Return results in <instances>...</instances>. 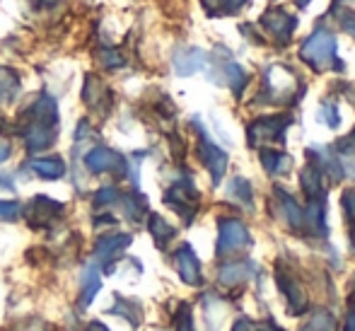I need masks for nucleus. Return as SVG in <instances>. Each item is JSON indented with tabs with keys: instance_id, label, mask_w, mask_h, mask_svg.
I'll return each mask as SVG.
<instances>
[{
	"instance_id": "nucleus-14",
	"label": "nucleus",
	"mask_w": 355,
	"mask_h": 331,
	"mask_svg": "<svg viewBox=\"0 0 355 331\" xmlns=\"http://www.w3.org/2000/svg\"><path fill=\"white\" fill-rule=\"evenodd\" d=\"M174 266H177L179 275L187 285H201V262H198L196 252H193L189 244H182V247L174 252Z\"/></svg>"
},
{
	"instance_id": "nucleus-40",
	"label": "nucleus",
	"mask_w": 355,
	"mask_h": 331,
	"mask_svg": "<svg viewBox=\"0 0 355 331\" xmlns=\"http://www.w3.org/2000/svg\"><path fill=\"white\" fill-rule=\"evenodd\" d=\"M87 331H109L107 327H104V324H99V322H92L89 324V329Z\"/></svg>"
},
{
	"instance_id": "nucleus-11",
	"label": "nucleus",
	"mask_w": 355,
	"mask_h": 331,
	"mask_svg": "<svg viewBox=\"0 0 355 331\" xmlns=\"http://www.w3.org/2000/svg\"><path fill=\"white\" fill-rule=\"evenodd\" d=\"M63 210L66 208H63V203H58V201H53L49 196H34L27 203V208H24V215H27L32 228H49V225H53L61 218Z\"/></svg>"
},
{
	"instance_id": "nucleus-42",
	"label": "nucleus",
	"mask_w": 355,
	"mask_h": 331,
	"mask_svg": "<svg viewBox=\"0 0 355 331\" xmlns=\"http://www.w3.org/2000/svg\"><path fill=\"white\" fill-rule=\"evenodd\" d=\"M351 242H353V249H355V228H353V232H351Z\"/></svg>"
},
{
	"instance_id": "nucleus-38",
	"label": "nucleus",
	"mask_w": 355,
	"mask_h": 331,
	"mask_svg": "<svg viewBox=\"0 0 355 331\" xmlns=\"http://www.w3.org/2000/svg\"><path fill=\"white\" fill-rule=\"evenodd\" d=\"M232 331H257V327H254V322H249V319H237Z\"/></svg>"
},
{
	"instance_id": "nucleus-19",
	"label": "nucleus",
	"mask_w": 355,
	"mask_h": 331,
	"mask_svg": "<svg viewBox=\"0 0 355 331\" xmlns=\"http://www.w3.org/2000/svg\"><path fill=\"white\" fill-rule=\"evenodd\" d=\"M102 288V278H99V266H87L80 275V307L92 305L94 295Z\"/></svg>"
},
{
	"instance_id": "nucleus-3",
	"label": "nucleus",
	"mask_w": 355,
	"mask_h": 331,
	"mask_svg": "<svg viewBox=\"0 0 355 331\" xmlns=\"http://www.w3.org/2000/svg\"><path fill=\"white\" fill-rule=\"evenodd\" d=\"M300 94H304V87L300 85L297 75L288 66L273 63L263 70L261 99L263 104H295Z\"/></svg>"
},
{
	"instance_id": "nucleus-2",
	"label": "nucleus",
	"mask_w": 355,
	"mask_h": 331,
	"mask_svg": "<svg viewBox=\"0 0 355 331\" xmlns=\"http://www.w3.org/2000/svg\"><path fill=\"white\" fill-rule=\"evenodd\" d=\"M338 42L329 29H317L312 32L300 46V58L307 63L317 73H327V70H336L341 73L343 61L338 58Z\"/></svg>"
},
{
	"instance_id": "nucleus-5",
	"label": "nucleus",
	"mask_w": 355,
	"mask_h": 331,
	"mask_svg": "<svg viewBox=\"0 0 355 331\" xmlns=\"http://www.w3.org/2000/svg\"><path fill=\"white\" fill-rule=\"evenodd\" d=\"M252 244V237H249V230L242 220L237 218H223L218 223V252L220 259L225 257H232V254L242 252L244 247Z\"/></svg>"
},
{
	"instance_id": "nucleus-41",
	"label": "nucleus",
	"mask_w": 355,
	"mask_h": 331,
	"mask_svg": "<svg viewBox=\"0 0 355 331\" xmlns=\"http://www.w3.org/2000/svg\"><path fill=\"white\" fill-rule=\"evenodd\" d=\"M295 5H297V8H307L309 0H295Z\"/></svg>"
},
{
	"instance_id": "nucleus-9",
	"label": "nucleus",
	"mask_w": 355,
	"mask_h": 331,
	"mask_svg": "<svg viewBox=\"0 0 355 331\" xmlns=\"http://www.w3.org/2000/svg\"><path fill=\"white\" fill-rule=\"evenodd\" d=\"M259 24H261L263 32L276 42V46H288L295 29H297V17L285 12L283 8H271L261 15Z\"/></svg>"
},
{
	"instance_id": "nucleus-12",
	"label": "nucleus",
	"mask_w": 355,
	"mask_h": 331,
	"mask_svg": "<svg viewBox=\"0 0 355 331\" xmlns=\"http://www.w3.org/2000/svg\"><path fill=\"white\" fill-rule=\"evenodd\" d=\"M276 280H278V288L283 290L285 295V303H288V312L290 314H302L307 309V293L304 288L288 273L283 271L281 266L276 269Z\"/></svg>"
},
{
	"instance_id": "nucleus-6",
	"label": "nucleus",
	"mask_w": 355,
	"mask_h": 331,
	"mask_svg": "<svg viewBox=\"0 0 355 331\" xmlns=\"http://www.w3.org/2000/svg\"><path fill=\"white\" fill-rule=\"evenodd\" d=\"M198 189L193 187L191 177H182L164 192V203L172 210H177L184 218V223H191L193 215L198 210Z\"/></svg>"
},
{
	"instance_id": "nucleus-17",
	"label": "nucleus",
	"mask_w": 355,
	"mask_h": 331,
	"mask_svg": "<svg viewBox=\"0 0 355 331\" xmlns=\"http://www.w3.org/2000/svg\"><path fill=\"white\" fill-rule=\"evenodd\" d=\"M300 187L307 201H327V189H324V174L319 167H314L312 162L307 167H302L300 172Z\"/></svg>"
},
{
	"instance_id": "nucleus-37",
	"label": "nucleus",
	"mask_w": 355,
	"mask_h": 331,
	"mask_svg": "<svg viewBox=\"0 0 355 331\" xmlns=\"http://www.w3.org/2000/svg\"><path fill=\"white\" fill-rule=\"evenodd\" d=\"M346 331H355V300H351V307H348V317H346Z\"/></svg>"
},
{
	"instance_id": "nucleus-24",
	"label": "nucleus",
	"mask_w": 355,
	"mask_h": 331,
	"mask_svg": "<svg viewBox=\"0 0 355 331\" xmlns=\"http://www.w3.org/2000/svg\"><path fill=\"white\" fill-rule=\"evenodd\" d=\"M148 230H150V235L155 237V244H157L159 249H164L167 247V242L169 239L177 235V230L172 228V225L167 223V220L162 218V215H150V220H148Z\"/></svg>"
},
{
	"instance_id": "nucleus-1",
	"label": "nucleus",
	"mask_w": 355,
	"mask_h": 331,
	"mask_svg": "<svg viewBox=\"0 0 355 331\" xmlns=\"http://www.w3.org/2000/svg\"><path fill=\"white\" fill-rule=\"evenodd\" d=\"M22 121V140L29 153H39L56 143L58 135V104L51 94H39L32 107L24 109L19 117Z\"/></svg>"
},
{
	"instance_id": "nucleus-31",
	"label": "nucleus",
	"mask_w": 355,
	"mask_h": 331,
	"mask_svg": "<svg viewBox=\"0 0 355 331\" xmlns=\"http://www.w3.org/2000/svg\"><path fill=\"white\" fill-rule=\"evenodd\" d=\"M174 331H193V317L191 307L187 303L179 305L177 314H174Z\"/></svg>"
},
{
	"instance_id": "nucleus-30",
	"label": "nucleus",
	"mask_w": 355,
	"mask_h": 331,
	"mask_svg": "<svg viewBox=\"0 0 355 331\" xmlns=\"http://www.w3.org/2000/svg\"><path fill=\"white\" fill-rule=\"evenodd\" d=\"M319 121H324L329 128H338L341 126V112H338V107L334 102H324L322 107H319Z\"/></svg>"
},
{
	"instance_id": "nucleus-43",
	"label": "nucleus",
	"mask_w": 355,
	"mask_h": 331,
	"mask_svg": "<svg viewBox=\"0 0 355 331\" xmlns=\"http://www.w3.org/2000/svg\"><path fill=\"white\" fill-rule=\"evenodd\" d=\"M276 331H281V329H276Z\"/></svg>"
},
{
	"instance_id": "nucleus-27",
	"label": "nucleus",
	"mask_w": 355,
	"mask_h": 331,
	"mask_svg": "<svg viewBox=\"0 0 355 331\" xmlns=\"http://www.w3.org/2000/svg\"><path fill=\"white\" fill-rule=\"evenodd\" d=\"M300 331H336V319L329 312H324V309H317V312L309 317V322L302 324Z\"/></svg>"
},
{
	"instance_id": "nucleus-4",
	"label": "nucleus",
	"mask_w": 355,
	"mask_h": 331,
	"mask_svg": "<svg viewBox=\"0 0 355 331\" xmlns=\"http://www.w3.org/2000/svg\"><path fill=\"white\" fill-rule=\"evenodd\" d=\"M293 124V117L290 114H276V117H261L254 119L247 128V140L252 148H259V145L266 143H283L285 131Z\"/></svg>"
},
{
	"instance_id": "nucleus-10",
	"label": "nucleus",
	"mask_w": 355,
	"mask_h": 331,
	"mask_svg": "<svg viewBox=\"0 0 355 331\" xmlns=\"http://www.w3.org/2000/svg\"><path fill=\"white\" fill-rule=\"evenodd\" d=\"M215 68H218V73H220L218 83L227 85V87L232 90L234 97H242L249 78H247V73H244V68L239 66L237 61L230 58L227 49H218V53H215Z\"/></svg>"
},
{
	"instance_id": "nucleus-15",
	"label": "nucleus",
	"mask_w": 355,
	"mask_h": 331,
	"mask_svg": "<svg viewBox=\"0 0 355 331\" xmlns=\"http://www.w3.org/2000/svg\"><path fill=\"white\" fill-rule=\"evenodd\" d=\"M83 99L89 109H94V112H99V109L107 112V109L112 107V92H109L107 85H104L99 78H94V75H87V78H85Z\"/></svg>"
},
{
	"instance_id": "nucleus-32",
	"label": "nucleus",
	"mask_w": 355,
	"mask_h": 331,
	"mask_svg": "<svg viewBox=\"0 0 355 331\" xmlns=\"http://www.w3.org/2000/svg\"><path fill=\"white\" fill-rule=\"evenodd\" d=\"M119 198H121V192H119L116 187H102L94 194V205L107 208V205H112V203H119Z\"/></svg>"
},
{
	"instance_id": "nucleus-7",
	"label": "nucleus",
	"mask_w": 355,
	"mask_h": 331,
	"mask_svg": "<svg viewBox=\"0 0 355 331\" xmlns=\"http://www.w3.org/2000/svg\"><path fill=\"white\" fill-rule=\"evenodd\" d=\"M85 167H87L89 174H121L126 177L128 174V162L121 153L107 148V145H97L92 148L87 155H85Z\"/></svg>"
},
{
	"instance_id": "nucleus-34",
	"label": "nucleus",
	"mask_w": 355,
	"mask_h": 331,
	"mask_svg": "<svg viewBox=\"0 0 355 331\" xmlns=\"http://www.w3.org/2000/svg\"><path fill=\"white\" fill-rule=\"evenodd\" d=\"M341 205H343V213H346V218L351 220V223H355V189H348V192H343Z\"/></svg>"
},
{
	"instance_id": "nucleus-35",
	"label": "nucleus",
	"mask_w": 355,
	"mask_h": 331,
	"mask_svg": "<svg viewBox=\"0 0 355 331\" xmlns=\"http://www.w3.org/2000/svg\"><path fill=\"white\" fill-rule=\"evenodd\" d=\"M338 24H341L343 32H348L355 39V10H341V15H338Z\"/></svg>"
},
{
	"instance_id": "nucleus-18",
	"label": "nucleus",
	"mask_w": 355,
	"mask_h": 331,
	"mask_svg": "<svg viewBox=\"0 0 355 331\" xmlns=\"http://www.w3.org/2000/svg\"><path fill=\"white\" fill-rule=\"evenodd\" d=\"M37 177L46 179V182H56V179L66 177V160L58 158V155H51V158H37L29 160L27 164Z\"/></svg>"
},
{
	"instance_id": "nucleus-33",
	"label": "nucleus",
	"mask_w": 355,
	"mask_h": 331,
	"mask_svg": "<svg viewBox=\"0 0 355 331\" xmlns=\"http://www.w3.org/2000/svg\"><path fill=\"white\" fill-rule=\"evenodd\" d=\"M22 205L17 201H0V218L3 220H17Z\"/></svg>"
},
{
	"instance_id": "nucleus-23",
	"label": "nucleus",
	"mask_w": 355,
	"mask_h": 331,
	"mask_svg": "<svg viewBox=\"0 0 355 331\" xmlns=\"http://www.w3.org/2000/svg\"><path fill=\"white\" fill-rule=\"evenodd\" d=\"M19 87H22L19 75L12 68H0V107L12 102L19 94Z\"/></svg>"
},
{
	"instance_id": "nucleus-16",
	"label": "nucleus",
	"mask_w": 355,
	"mask_h": 331,
	"mask_svg": "<svg viewBox=\"0 0 355 331\" xmlns=\"http://www.w3.org/2000/svg\"><path fill=\"white\" fill-rule=\"evenodd\" d=\"M206 61H208V56L203 49H196V46L179 49V51L174 53V70H177V75L187 78V75H193L206 68Z\"/></svg>"
},
{
	"instance_id": "nucleus-21",
	"label": "nucleus",
	"mask_w": 355,
	"mask_h": 331,
	"mask_svg": "<svg viewBox=\"0 0 355 331\" xmlns=\"http://www.w3.org/2000/svg\"><path fill=\"white\" fill-rule=\"evenodd\" d=\"M252 273H254V264L239 259V262L225 264L223 269L218 271V278L223 285H237V283H242V280H247Z\"/></svg>"
},
{
	"instance_id": "nucleus-26",
	"label": "nucleus",
	"mask_w": 355,
	"mask_h": 331,
	"mask_svg": "<svg viewBox=\"0 0 355 331\" xmlns=\"http://www.w3.org/2000/svg\"><path fill=\"white\" fill-rule=\"evenodd\" d=\"M123 203V213H126V218L131 220H143V215L148 213V201H145V196H141V194H126V196L119 198Z\"/></svg>"
},
{
	"instance_id": "nucleus-28",
	"label": "nucleus",
	"mask_w": 355,
	"mask_h": 331,
	"mask_svg": "<svg viewBox=\"0 0 355 331\" xmlns=\"http://www.w3.org/2000/svg\"><path fill=\"white\" fill-rule=\"evenodd\" d=\"M247 3L249 0H203V5H206L211 15H234Z\"/></svg>"
},
{
	"instance_id": "nucleus-36",
	"label": "nucleus",
	"mask_w": 355,
	"mask_h": 331,
	"mask_svg": "<svg viewBox=\"0 0 355 331\" xmlns=\"http://www.w3.org/2000/svg\"><path fill=\"white\" fill-rule=\"evenodd\" d=\"M12 155V145L8 143V140H3L0 138V162H5V160Z\"/></svg>"
},
{
	"instance_id": "nucleus-25",
	"label": "nucleus",
	"mask_w": 355,
	"mask_h": 331,
	"mask_svg": "<svg viewBox=\"0 0 355 331\" xmlns=\"http://www.w3.org/2000/svg\"><path fill=\"white\" fill-rule=\"evenodd\" d=\"M227 194L237 201L239 205H244L247 210H254V192L252 184L247 182L244 177H234L232 182L227 184Z\"/></svg>"
},
{
	"instance_id": "nucleus-20",
	"label": "nucleus",
	"mask_w": 355,
	"mask_h": 331,
	"mask_svg": "<svg viewBox=\"0 0 355 331\" xmlns=\"http://www.w3.org/2000/svg\"><path fill=\"white\" fill-rule=\"evenodd\" d=\"M259 158H261L263 169H266L268 174H273V177H281V174H288V172H290V167H293V158H290V155H285L283 150L263 148Z\"/></svg>"
},
{
	"instance_id": "nucleus-39",
	"label": "nucleus",
	"mask_w": 355,
	"mask_h": 331,
	"mask_svg": "<svg viewBox=\"0 0 355 331\" xmlns=\"http://www.w3.org/2000/svg\"><path fill=\"white\" fill-rule=\"evenodd\" d=\"M0 187H5V189H10V192H12V189H15V184L10 182L8 177H3V174H0Z\"/></svg>"
},
{
	"instance_id": "nucleus-8",
	"label": "nucleus",
	"mask_w": 355,
	"mask_h": 331,
	"mask_svg": "<svg viewBox=\"0 0 355 331\" xmlns=\"http://www.w3.org/2000/svg\"><path fill=\"white\" fill-rule=\"evenodd\" d=\"M193 126H196V131H198V158H201V162L206 164V169L211 172L213 184L218 187L225 177V169H227V153H225L223 148H218V145L208 138V133L203 131L198 119H193Z\"/></svg>"
},
{
	"instance_id": "nucleus-13",
	"label": "nucleus",
	"mask_w": 355,
	"mask_h": 331,
	"mask_svg": "<svg viewBox=\"0 0 355 331\" xmlns=\"http://www.w3.org/2000/svg\"><path fill=\"white\" fill-rule=\"evenodd\" d=\"M131 244V235H104V237L97 239V247H94V254H97V262L104 266V271H112V264L119 259V254H123V249Z\"/></svg>"
},
{
	"instance_id": "nucleus-22",
	"label": "nucleus",
	"mask_w": 355,
	"mask_h": 331,
	"mask_svg": "<svg viewBox=\"0 0 355 331\" xmlns=\"http://www.w3.org/2000/svg\"><path fill=\"white\" fill-rule=\"evenodd\" d=\"M109 314H116V317L126 319L131 327H141V322H143L141 305L123 298V295H114V307L109 309Z\"/></svg>"
},
{
	"instance_id": "nucleus-29",
	"label": "nucleus",
	"mask_w": 355,
	"mask_h": 331,
	"mask_svg": "<svg viewBox=\"0 0 355 331\" xmlns=\"http://www.w3.org/2000/svg\"><path fill=\"white\" fill-rule=\"evenodd\" d=\"M97 58L107 70H116V68L126 66V58H123V53L119 51V49H99Z\"/></svg>"
}]
</instances>
